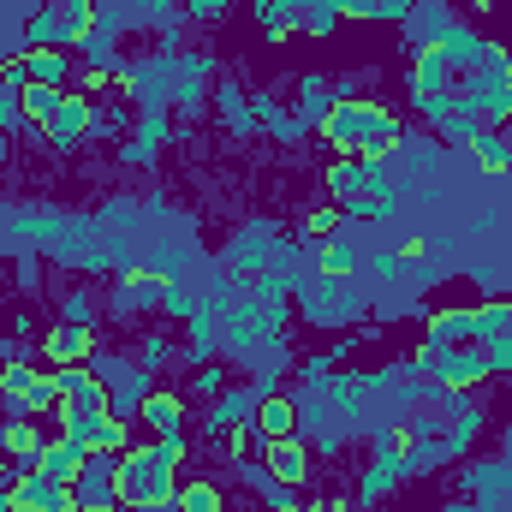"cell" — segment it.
Segmentation results:
<instances>
[{"mask_svg": "<svg viewBox=\"0 0 512 512\" xmlns=\"http://www.w3.org/2000/svg\"><path fill=\"white\" fill-rule=\"evenodd\" d=\"M328 137L340 149H376V143H393V120H387L376 102H340L328 114Z\"/></svg>", "mask_w": 512, "mask_h": 512, "instance_id": "6da1fadb", "label": "cell"}, {"mask_svg": "<svg viewBox=\"0 0 512 512\" xmlns=\"http://www.w3.org/2000/svg\"><path fill=\"white\" fill-rule=\"evenodd\" d=\"M90 18H96V6H90V0H48V6H42V18L30 24V36H36L42 48H72V42H84V36H90Z\"/></svg>", "mask_w": 512, "mask_h": 512, "instance_id": "7a4b0ae2", "label": "cell"}, {"mask_svg": "<svg viewBox=\"0 0 512 512\" xmlns=\"http://www.w3.org/2000/svg\"><path fill=\"white\" fill-rule=\"evenodd\" d=\"M48 358L66 370V364H84L90 358V328L84 322H60L54 334H48Z\"/></svg>", "mask_w": 512, "mask_h": 512, "instance_id": "3957f363", "label": "cell"}, {"mask_svg": "<svg viewBox=\"0 0 512 512\" xmlns=\"http://www.w3.org/2000/svg\"><path fill=\"white\" fill-rule=\"evenodd\" d=\"M143 423H149L161 441H173V435H179V423H185L179 393H149V399H143Z\"/></svg>", "mask_w": 512, "mask_h": 512, "instance_id": "277c9868", "label": "cell"}, {"mask_svg": "<svg viewBox=\"0 0 512 512\" xmlns=\"http://www.w3.org/2000/svg\"><path fill=\"white\" fill-rule=\"evenodd\" d=\"M84 126H90V102L66 96V102H60V114L48 120V137H54V143L66 149V143H78V137H84Z\"/></svg>", "mask_w": 512, "mask_h": 512, "instance_id": "5b68a950", "label": "cell"}, {"mask_svg": "<svg viewBox=\"0 0 512 512\" xmlns=\"http://www.w3.org/2000/svg\"><path fill=\"white\" fill-rule=\"evenodd\" d=\"M292 423H298V405H292V399H262V405H256V429H262L268 441H286Z\"/></svg>", "mask_w": 512, "mask_h": 512, "instance_id": "8992f818", "label": "cell"}, {"mask_svg": "<svg viewBox=\"0 0 512 512\" xmlns=\"http://www.w3.org/2000/svg\"><path fill=\"white\" fill-rule=\"evenodd\" d=\"M465 334H477V316H471V310H441V316L429 322V346H453V340H465Z\"/></svg>", "mask_w": 512, "mask_h": 512, "instance_id": "52a82bcc", "label": "cell"}, {"mask_svg": "<svg viewBox=\"0 0 512 512\" xmlns=\"http://www.w3.org/2000/svg\"><path fill=\"white\" fill-rule=\"evenodd\" d=\"M268 471H274V483H304V447L298 441H274L268 447Z\"/></svg>", "mask_w": 512, "mask_h": 512, "instance_id": "ba28073f", "label": "cell"}, {"mask_svg": "<svg viewBox=\"0 0 512 512\" xmlns=\"http://www.w3.org/2000/svg\"><path fill=\"white\" fill-rule=\"evenodd\" d=\"M24 66H30V84H54V90L66 84V48H36Z\"/></svg>", "mask_w": 512, "mask_h": 512, "instance_id": "9c48e42d", "label": "cell"}, {"mask_svg": "<svg viewBox=\"0 0 512 512\" xmlns=\"http://www.w3.org/2000/svg\"><path fill=\"white\" fill-rule=\"evenodd\" d=\"M60 102H66V90H54V84H30V90H24V114L42 120V126L60 114Z\"/></svg>", "mask_w": 512, "mask_h": 512, "instance_id": "30bf717a", "label": "cell"}, {"mask_svg": "<svg viewBox=\"0 0 512 512\" xmlns=\"http://www.w3.org/2000/svg\"><path fill=\"white\" fill-rule=\"evenodd\" d=\"M483 370H489V358H477V352H447V364H441V376H447V382H477V376H483Z\"/></svg>", "mask_w": 512, "mask_h": 512, "instance_id": "8fae6325", "label": "cell"}, {"mask_svg": "<svg viewBox=\"0 0 512 512\" xmlns=\"http://www.w3.org/2000/svg\"><path fill=\"white\" fill-rule=\"evenodd\" d=\"M328 185H334L340 197H358V191L370 185V167H358V161H352V167H334V173H328Z\"/></svg>", "mask_w": 512, "mask_h": 512, "instance_id": "7c38bea8", "label": "cell"}, {"mask_svg": "<svg viewBox=\"0 0 512 512\" xmlns=\"http://www.w3.org/2000/svg\"><path fill=\"white\" fill-rule=\"evenodd\" d=\"M179 512H221V495H215L209 483H191V489L179 495Z\"/></svg>", "mask_w": 512, "mask_h": 512, "instance_id": "4fadbf2b", "label": "cell"}, {"mask_svg": "<svg viewBox=\"0 0 512 512\" xmlns=\"http://www.w3.org/2000/svg\"><path fill=\"white\" fill-rule=\"evenodd\" d=\"M477 155H483V167H489V173H507V167H512V155L495 143V137H477Z\"/></svg>", "mask_w": 512, "mask_h": 512, "instance_id": "5bb4252c", "label": "cell"}, {"mask_svg": "<svg viewBox=\"0 0 512 512\" xmlns=\"http://www.w3.org/2000/svg\"><path fill=\"white\" fill-rule=\"evenodd\" d=\"M197 393H221V370H203L197 376Z\"/></svg>", "mask_w": 512, "mask_h": 512, "instance_id": "9a60e30c", "label": "cell"}, {"mask_svg": "<svg viewBox=\"0 0 512 512\" xmlns=\"http://www.w3.org/2000/svg\"><path fill=\"white\" fill-rule=\"evenodd\" d=\"M78 512H120V507H78Z\"/></svg>", "mask_w": 512, "mask_h": 512, "instance_id": "2e32d148", "label": "cell"}, {"mask_svg": "<svg viewBox=\"0 0 512 512\" xmlns=\"http://www.w3.org/2000/svg\"><path fill=\"white\" fill-rule=\"evenodd\" d=\"M256 6H262V0H256Z\"/></svg>", "mask_w": 512, "mask_h": 512, "instance_id": "e0dca14e", "label": "cell"}]
</instances>
